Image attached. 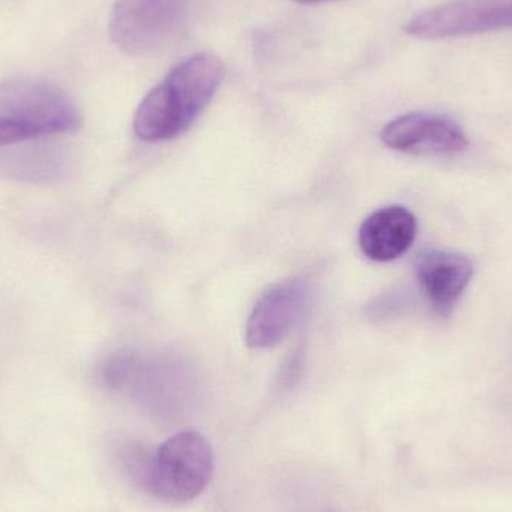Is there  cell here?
Returning a JSON list of instances; mask_svg holds the SVG:
<instances>
[{
    "instance_id": "cell-1",
    "label": "cell",
    "mask_w": 512,
    "mask_h": 512,
    "mask_svg": "<svg viewBox=\"0 0 512 512\" xmlns=\"http://www.w3.org/2000/svg\"><path fill=\"white\" fill-rule=\"evenodd\" d=\"M224 66L210 53L180 62L138 105L134 132L147 143L173 140L191 128L221 86Z\"/></svg>"
},
{
    "instance_id": "cell-2",
    "label": "cell",
    "mask_w": 512,
    "mask_h": 512,
    "mask_svg": "<svg viewBox=\"0 0 512 512\" xmlns=\"http://www.w3.org/2000/svg\"><path fill=\"white\" fill-rule=\"evenodd\" d=\"M144 490L165 504L197 499L212 481L215 456L212 445L198 432L171 436L152 456L132 454L128 462Z\"/></svg>"
},
{
    "instance_id": "cell-3",
    "label": "cell",
    "mask_w": 512,
    "mask_h": 512,
    "mask_svg": "<svg viewBox=\"0 0 512 512\" xmlns=\"http://www.w3.org/2000/svg\"><path fill=\"white\" fill-rule=\"evenodd\" d=\"M81 117L63 90L36 80L0 84V147L75 131Z\"/></svg>"
},
{
    "instance_id": "cell-4",
    "label": "cell",
    "mask_w": 512,
    "mask_h": 512,
    "mask_svg": "<svg viewBox=\"0 0 512 512\" xmlns=\"http://www.w3.org/2000/svg\"><path fill=\"white\" fill-rule=\"evenodd\" d=\"M191 0H116L110 38L119 50L140 57L156 53L182 32Z\"/></svg>"
},
{
    "instance_id": "cell-5",
    "label": "cell",
    "mask_w": 512,
    "mask_h": 512,
    "mask_svg": "<svg viewBox=\"0 0 512 512\" xmlns=\"http://www.w3.org/2000/svg\"><path fill=\"white\" fill-rule=\"evenodd\" d=\"M512 29V0H453L408 21V35L421 39L460 38Z\"/></svg>"
},
{
    "instance_id": "cell-6",
    "label": "cell",
    "mask_w": 512,
    "mask_h": 512,
    "mask_svg": "<svg viewBox=\"0 0 512 512\" xmlns=\"http://www.w3.org/2000/svg\"><path fill=\"white\" fill-rule=\"evenodd\" d=\"M381 138L390 149L414 156H453L468 147L463 129L435 113L403 114L382 129Z\"/></svg>"
},
{
    "instance_id": "cell-7",
    "label": "cell",
    "mask_w": 512,
    "mask_h": 512,
    "mask_svg": "<svg viewBox=\"0 0 512 512\" xmlns=\"http://www.w3.org/2000/svg\"><path fill=\"white\" fill-rule=\"evenodd\" d=\"M309 295L303 280H283L271 286L249 316L246 343L255 349L279 345L303 318Z\"/></svg>"
},
{
    "instance_id": "cell-8",
    "label": "cell",
    "mask_w": 512,
    "mask_h": 512,
    "mask_svg": "<svg viewBox=\"0 0 512 512\" xmlns=\"http://www.w3.org/2000/svg\"><path fill=\"white\" fill-rule=\"evenodd\" d=\"M415 274L433 309L445 315L468 288L474 265L457 252L427 249L415 259Z\"/></svg>"
},
{
    "instance_id": "cell-9",
    "label": "cell",
    "mask_w": 512,
    "mask_h": 512,
    "mask_svg": "<svg viewBox=\"0 0 512 512\" xmlns=\"http://www.w3.org/2000/svg\"><path fill=\"white\" fill-rule=\"evenodd\" d=\"M417 236V219L403 206H388L372 213L361 224L358 243L361 252L376 262H388L405 255Z\"/></svg>"
},
{
    "instance_id": "cell-10",
    "label": "cell",
    "mask_w": 512,
    "mask_h": 512,
    "mask_svg": "<svg viewBox=\"0 0 512 512\" xmlns=\"http://www.w3.org/2000/svg\"><path fill=\"white\" fill-rule=\"evenodd\" d=\"M295 2H300V3H321V2H327V0H295Z\"/></svg>"
}]
</instances>
